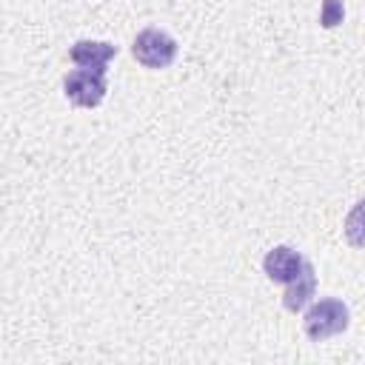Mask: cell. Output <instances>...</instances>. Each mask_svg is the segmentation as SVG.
<instances>
[{
  "mask_svg": "<svg viewBox=\"0 0 365 365\" xmlns=\"http://www.w3.org/2000/svg\"><path fill=\"white\" fill-rule=\"evenodd\" d=\"M351 322V311L342 299L336 297H322L317 299L314 305L305 308V317H302V331L311 342H325L336 334H342Z\"/></svg>",
  "mask_w": 365,
  "mask_h": 365,
  "instance_id": "cell-1",
  "label": "cell"
},
{
  "mask_svg": "<svg viewBox=\"0 0 365 365\" xmlns=\"http://www.w3.org/2000/svg\"><path fill=\"white\" fill-rule=\"evenodd\" d=\"M177 51H180L177 40H174L168 31L154 29V26L137 31V37H134V43H131V54H134V60H137L140 66L151 68V71H157V68H168V66L177 60Z\"/></svg>",
  "mask_w": 365,
  "mask_h": 365,
  "instance_id": "cell-2",
  "label": "cell"
},
{
  "mask_svg": "<svg viewBox=\"0 0 365 365\" xmlns=\"http://www.w3.org/2000/svg\"><path fill=\"white\" fill-rule=\"evenodd\" d=\"M63 94L80 108H97L106 100V68H71L63 77Z\"/></svg>",
  "mask_w": 365,
  "mask_h": 365,
  "instance_id": "cell-3",
  "label": "cell"
},
{
  "mask_svg": "<svg viewBox=\"0 0 365 365\" xmlns=\"http://www.w3.org/2000/svg\"><path fill=\"white\" fill-rule=\"evenodd\" d=\"M308 262H311V259H305L297 248H291V245H274V248L265 254V259H262V271H265V277H268L271 282L288 285L291 279H297V277L305 271Z\"/></svg>",
  "mask_w": 365,
  "mask_h": 365,
  "instance_id": "cell-4",
  "label": "cell"
},
{
  "mask_svg": "<svg viewBox=\"0 0 365 365\" xmlns=\"http://www.w3.org/2000/svg\"><path fill=\"white\" fill-rule=\"evenodd\" d=\"M111 57H117V46L106 40H77L68 48V60L80 68H106Z\"/></svg>",
  "mask_w": 365,
  "mask_h": 365,
  "instance_id": "cell-5",
  "label": "cell"
},
{
  "mask_svg": "<svg viewBox=\"0 0 365 365\" xmlns=\"http://www.w3.org/2000/svg\"><path fill=\"white\" fill-rule=\"evenodd\" d=\"M314 294H317V271H314V265L308 262L305 271H302L297 279H291V282L285 285L282 305H285V311L297 314V311H302V308L311 302Z\"/></svg>",
  "mask_w": 365,
  "mask_h": 365,
  "instance_id": "cell-6",
  "label": "cell"
},
{
  "mask_svg": "<svg viewBox=\"0 0 365 365\" xmlns=\"http://www.w3.org/2000/svg\"><path fill=\"white\" fill-rule=\"evenodd\" d=\"M342 234L351 248H365V197L356 200V205L348 211L342 222Z\"/></svg>",
  "mask_w": 365,
  "mask_h": 365,
  "instance_id": "cell-7",
  "label": "cell"
},
{
  "mask_svg": "<svg viewBox=\"0 0 365 365\" xmlns=\"http://www.w3.org/2000/svg\"><path fill=\"white\" fill-rule=\"evenodd\" d=\"M342 20H345L342 0H322V6H319V26L322 29H336Z\"/></svg>",
  "mask_w": 365,
  "mask_h": 365,
  "instance_id": "cell-8",
  "label": "cell"
}]
</instances>
